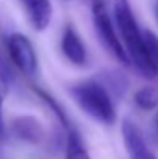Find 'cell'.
<instances>
[{
    "label": "cell",
    "instance_id": "52a82bcc",
    "mask_svg": "<svg viewBox=\"0 0 158 159\" xmlns=\"http://www.w3.org/2000/svg\"><path fill=\"white\" fill-rule=\"evenodd\" d=\"M60 48H62V53L67 57L68 62H71L73 65H78V66L85 65L87 51H85L84 42H82V39L79 37L78 31L74 30V26L71 23H68L64 30Z\"/></svg>",
    "mask_w": 158,
    "mask_h": 159
},
{
    "label": "cell",
    "instance_id": "ba28073f",
    "mask_svg": "<svg viewBox=\"0 0 158 159\" xmlns=\"http://www.w3.org/2000/svg\"><path fill=\"white\" fill-rule=\"evenodd\" d=\"M12 131L19 139L30 144H39L44 136L42 125L34 117H30V116L16 117L12 122Z\"/></svg>",
    "mask_w": 158,
    "mask_h": 159
},
{
    "label": "cell",
    "instance_id": "8fae6325",
    "mask_svg": "<svg viewBox=\"0 0 158 159\" xmlns=\"http://www.w3.org/2000/svg\"><path fill=\"white\" fill-rule=\"evenodd\" d=\"M143 42H144V53L146 57L158 76V36L152 31H143Z\"/></svg>",
    "mask_w": 158,
    "mask_h": 159
},
{
    "label": "cell",
    "instance_id": "5bb4252c",
    "mask_svg": "<svg viewBox=\"0 0 158 159\" xmlns=\"http://www.w3.org/2000/svg\"><path fill=\"white\" fill-rule=\"evenodd\" d=\"M3 134V127H2V94H0V138Z\"/></svg>",
    "mask_w": 158,
    "mask_h": 159
},
{
    "label": "cell",
    "instance_id": "9a60e30c",
    "mask_svg": "<svg viewBox=\"0 0 158 159\" xmlns=\"http://www.w3.org/2000/svg\"><path fill=\"white\" fill-rule=\"evenodd\" d=\"M154 11H155V17H157V20H158V0L155 2V6H154Z\"/></svg>",
    "mask_w": 158,
    "mask_h": 159
},
{
    "label": "cell",
    "instance_id": "30bf717a",
    "mask_svg": "<svg viewBox=\"0 0 158 159\" xmlns=\"http://www.w3.org/2000/svg\"><path fill=\"white\" fill-rule=\"evenodd\" d=\"M133 102L140 110L144 111H151L155 110L158 107V90L152 85H144L141 87L135 96H133Z\"/></svg>",
    "mask_w": 158,
    "mask_h": 159
},
{
    "label": "cell",
    "instance_id": "6da1fadb",
    "mask_svg": "<svg viewBox=\"0 0 158 159\" xmlns=\"http://www.w3.org/2000/svg\"><path fill=\"white\" fill-rule=\"evenodd\" d=\"M113 16L115 25L122 39V43L127 50L132 65L138 68V71L146 77H155V71L152 70L146 53H144V42H143V31L140 30L136 19L133 16L132 6L129 0H115L113 3Z\"/></svg>",
    "mask_w": 158,
    "mask_h": 159
},
{
    "label": "cell",
    "instance_id": "7a4b0ae2",
    "mask_svg": "<svg viewBox=\"0 0 158 159\" xmlns=\"http://www.w3.org/2000/svg\"><path fill=\"white\" fill-rule=\"evenodd\" d=\"M71 94L81 110L96 122L110 125L116 119V110L107 87L96 80H85L71 88Z\"/></svg>",
    "mask_w": 158,
    "mask_h": 159
},
{
    "label": "cell",
    "instance_id": "8992f818",
    "mask_svg": "<svg viewBox=\"0 0 158 159\" xmlns=\"http://www.w3.org/2000/svg\"><path fill=\"white\" fill-rule=\"evenodd\" d=\"M28 22L31 23V26L42 33L45 31L53 19V5L51 0H20Z\"/></svg>",
    "mask_w": 158,
    "mask_h": 159
},
{
    "label": "cell",
    "instance_id": "4fadbf2b",
    "mask_svg": "<svg viewBox=\"0 0 158 159\" xmlns=\"http://www.w3.org/2000/svg\"><path fill=\"white\" fill-rule=\"evenodd\" d=\"M152 139L155 144H158V111L154 117V122H152Z\"/></svg>",
    "mask_w": 158,
    "mask_h": 159
},
{
    "label": "cell",
    "instance_id": "9c48e42d",
    "mask_svg": "<svg viewBox=\"0 0 158 159\" xmlns=\"http://www.w3.org/2000/svg\"><path fill=\"white\" fill-rule=\"evenodd\" d=\"M65 159H90L89 152L84 145V141L81 134L70 128L67 134V148H65Z\"/></svg>",
    "mask_w": 158,
    "mask_h": 159
},
{
    "label": "cell",
    "instance_id": "7c38bea8",
    "mask_svg": "<svg viewBox=\"0 0 158 159\" xmlns=\"http://www.w3.org/2000/svg\"><path fill=\"white\" fill-rule=\"evenodd\" d=\"M11 82V70L8 66V60L5 57V50H3V42L0 39V85L6 91L8 85Z\"/></svg>",
    "mask_w": 158,
    "mask_h": 159
},
{
    "label": "cell",
    "instance_id": "5b68a950",
    "mask_svg": "<svg viewBox=\"0 0 158 159\" xmlns=\"http://www.w3.org/2000/svg\"><path fill=\"white\" fill-rule=\"evenodd\" d=\"M121 131H122L126 150H127L130 159H157L154 156V153L151 152V148L147 147V144H146L143 134L140 133V130L129 119L122 120Z\"/></svg>",
    "mask_w": 158,
    "mask_h": 159
},
{
    "label": "cell",
    "instance_id": "277c9868",
    "mask_svg": "<svg viewBox=\"0 0 158 159\" xmlns=\"http://www.w3.org/2000/svg\"><path fill=\"white\" fill-rule=\"evenodd\" d=\"M6 48L9 54V60L23 73L34 74L37 71V56L33 48L30 39L20 33H14L6 39Z\"/></svg>",
    "mask_w": 158,
    "mask_h": 159
},
{
    "label": "cell",
    "instance_id": "3957f363",
    "mask_svg": "<svg viewBox=\"0 0 158 159\" xmlns=\"http://www.w3.org/2000/svg\"><path fill=\"white\" fill-rule=\"evenodd\" d=\"M90 5H92V17H93L95 30H96L103 45L105 47V50L108 53H112V56L118 62H121L124 65H132L127 50H126L122 40L119 39V36L115 30V25L110 19L105 2L104 0H90Z\"/></svg>",
    "mask_w": 158,
    "mask_h": 159
}]
</instances>
